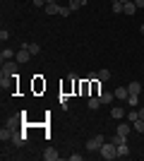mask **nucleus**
Listing matches in <instances>:
<instances>
[{
  "label": "nucleus",
  "mask_w": 144,
  "mask_h": 161,
  "mask_svg": "<svg viewBox=\"0 0 144 161\" xmlns=\"http://www.w3.org/2000/svg\"><path fill=\"white\" fill-rule=\"evenodd\" d=\"M101 156H103L106 161H113V159H118V147L113 144V142H106V144L101 147Z\"/></svg>",
  "instance_id": "1"
},
{
  "label": "nucleus",
  "mask_w": 144,
  "mask_h": 161,
  "mask_svg": "<svg viewBox=\"0 0 144 161\" xmlns=\"http://www.w3.org/2000/svg\"><path fill=\"white\" fill-rule=\"evenodd\" d=\"M103 144H106V137H103V135H96V137H91V140L87 142V149H89V152H101Z\"/></svg>",
  "instance_id": "2"
},
{
  "label": "nucleus",
  "mask_w": 144,
  "mask_h": 161,
  "mask_svg": "<svg viewBox=\"0 0 144 161\" xmlns=\"http://www.w3.org/2000/svg\"><path fill=\"white\" fill-rule=\"evenodd\" d=\"M14 60H17V63H29V60H31V51L27 48V41H24V43H22V48L14 53Z\"/></svg>",
  "instance_id": "3"
},
{
  "label": "nucleus",
  "mask_w": 144,
  "mask_h": 161,
  "mask_svg": "<svg viewBox=\"0 0 144 161\" xmlns=\"http://www.w3.org/2000/svg\"><path fill=\"white\" fill-rule=\"evenodd\" d=\"M125 115H127V113H125V108H123V106H113V108H110V118H115V120H123Z\"/></svg>",
  "instance_id": "4"
},
{
  "label": "nucleus",
  "mask_w": 144,
  "mask_h": 161,
  "mask_svg": "<svg viewBox=\"0 0 144 161\" xmlns=\"http://www.w3.org/2000/svg\"><path fill=\"white\" fill-rule=\"evenodd\" d=\"M43 159H46V161H58V159H60V154H58L53 147H48L46 152H43Z\"/></svg>",
  "instance_id": "5"
},
{
  "label": "nucleus",
  "mask_w": 144,
  "mask_h": 161,
  "mask_svg": "<svg viewBox=\"0 0 144 161\" xmlns=\"http://www.w3.org/2000/svg\"><path fill=\"white\" fill-rule=\"evenodd\" d=\"M127 92H130V96H139L142 84H139V82H130V84H127Z\"/></svg>",
  "instance_id": "6"
},
{
  "label": "nucleus",
  "mask_w": 144,
  "mask_h": 161,
  "mask_svg": "<svg viewBox=\"0 0 144 161\" xmlns=\"http://www.w3.org/2000/svg\"><path fill=\"white\" fill-rule=\"evenodd\" d=\"M99 99H101V103L106 106V103H113L115 94H113V92H101V94H99Z\"/></svg>",
  "instance_id": "7"
},
{
  "label": "nucleus",
  "mask_w": 144,
  "mask_h": 161,
  "mask_svg": "<svg viewBox=\"0 0 144 161\" xmlns=\"http://www.w3.org/2000/svg\"><path fill=\"white\" fill-rule=\"evenodd\" d=\"M113 94H115V99H120V101H127L130 92H127V87H118L115 92H113Z\"/></svg>",
  "instance_id": "8"
},
{
  "label": "nucleus",
  "mask_w": 144,
  "mask_h": 161,
  "mask_svg": "<svg viewBox=\"0 0 144 161\" xmlns=\"http://www.w3.org/2000/svg\"><path fill=\"white\" fill-rule=\"evenodd\" d=\"M130 130H132V123H130V120H127V123L120 120V125H118L115 132H120V135H130Z\"/></svg>",
  "instance_id": "9"
},
{
  "label": "nucleus",
  "mask_w": 144,
  "mask_h": 161,
  "mask_svg": "<svg viewBox=\"0 0 144 161\" xmlns=\"http://www.w3.org/2000/svg\"><path fill=\"white\" fill-rule=\"evenodd\" d=\"M123 12H125V14H135V12H137L135 0H130V3H123Z\"/></svg>",
  "instance_id": "10"
},
{
  "label": "nucleus",
  "mask_w": 144,
  "mask_h": 161,
  "mask_svg": "<svg viewBox=\"0 0 144 161\" xmlns=\"http://www.w3.org/2000/svg\"><path fill=\"white\" fill-rule=\"evenodd\" d=\"M118 156L125 159V156H130V144L125 142V144H118Z\"/></svg>",
  "instance_id": "11"
},
{
  "label": "nucleus",
  "mask_w": 144,
  "mask_h": 161,
  "mask_svg": "<svg viewBox=\"0 0 144 161\" xmlns=\"http://www.w3.org/2000/svg\"><path fill=\"white\" fill-rule=\"evenodd\" d=\"M110 142H113L115 147H118V144H125V142H127V135H120V132H115L113 137H110Z\"/></svg>",
  "instance_id": "12"
},
{
  "label": "nucleus",
  "mask_w": 144,
  "mask_h": 161,
  "mask_svg": "<svg viewBox=\"0 0 144 161\" xmlns=\"http://www.w3.org/2000/svg\"><path fill=\"white\" fill-rule=\"evenodd\" d=\"M46 14H60V5H58V3H48L46 5Z\"/></svg>",
  "instance_id": "13"
},
{
  "label": "nucleus",
  "mask_w": 144,
  "mask_h": 161,
  "mask_svg": "<svg viewBox=\"0 0 144 161\" xmlns=\"http://www.w3.org/2000/svg\"><path fill=\"white\" fill-rule=\"evenodd\" d=\"M12 128H3V130H0V140H3V142H7V140H12Z\"/></svg>",
  "instance_id": "14"
},
{
  "label": "nucleus",
  "mask_w": 144,
  "mask_h": 161,
  "mask_svg": "<svg viewBox=\"0 0 144 161\" xmlns=\"http://www.w3.org/2000/svg\"><path fill=\"white\" fill-rule=\"evenodd\" d=\"M14 144V147H22V144H24V135H19V132H14L12 135V140H10Z\"/></svg>",
  "instance_id": "15"
},
{
  "label": "nucleus",
  "mask_w": 144,
  "mask_h": 161,
  "mask_svg": "<svg viewBox=\"0 0 144 161\" xmlns=\"http://www.w3.org/2000/svg\"><path fill=\"white\" fill-rule=\"evenodd\" d=\"M87 106H89V108H91V111H96V108L101 106V99H99V96H91V99H89V101H87Z\"/></svg>",
  "instance_id": "16"
},
{
  "label": "nucleus",
  "mask_w": 144,
  "mask_h": 161,
  "mask_svg": "<svg viewBox=\"0 0 144 161\" xmlns=\"http://www.w3.org/2000/svg\"><path fill=\"white\" fill-rule=\"evenodd\" d=\"M132 130H137L139 135H144V120H142V118H137V120L132 123Z\"/></svg>",
  "instance_id": "17"
},
{
  "label": "nucleus",
  "mask_w": 144,
  "mask_h": 161,
  "mask_svg": "<svg viewBox=\"0 0 144 161\" xmlns=\"http://www.w3.org/2000/svg\"><path fill=\"white\" fill-rule=\"evenodd\" d=\"M0 58H3V63H7L10 58H14V51H10V48H3V53H0Z\"/></svg>",
  "instance_id": "18"
},
{
  "label": "nucleus",
  "mask_w": 144,
  "mask_h": 161,
  "mask_svg": "<svg viewBox=\"0 0 144 161\" xmlns=\"http://www.w3.org/2000/svg\"><path fill=\"white\" fill-rule=\"evenodd\" d=\"M84 3H87V0H70V10L75 12V10H79V7H82Z\"/></svg>",
  "instance_id": "19"
},
{
  "label": "nucleus",
  "mask_w": 144,
  "mask_h": 161,
  "mask_svg": "<svg viewBox=\"0 0 144 161\" xmlns=\"http://www.w3.org/2000/svg\"><path fill=\"white\" fill-rule=\"evenodd\" d=\"M27 48L31 51V55H39V53H41V46H39V43H27Z\"/></svg>",
  "instance_id": "20"
},
{
  "label": "nucleus",
  "mask_w": 144,
  "mask_h": 161,
  "mask_svg": "<svg viewBox=\"0 0 144 161\" xmlns=\"http://www.w3.org/2000/svg\"><path fill=\"white\" fill-rule=\"evenodd\" d=\"M99 80H101V82H108V80H110V70H106V67H103L101 72H99Z\"/></svg>",
  "instance_id": "21"
},
{
  "label": "nucleus",
  "mask_w": 144,
  "mask_h": 161,
  "mask_svg": "<svg viewBox=\"0 0 144 161\" xmlns=\"http://www.w3.org/2000/svg\"><path fill=\"white\" fill-rule=\"evenodd\" d=\"M70 12H72L70 5H60V17H70Z\"/></svg>",
  "instance_id": "22"
},
{
  "label": "nucleus",
  "mask_w": 144,
  "mask_h": 161,
  "mask_svg": "<svg viewBox=\"0 0 144 161\" xmlns=\"http://www.w3.org/2000/svg\"><path fill=\"white\" fill-rule=\"evenodd\" d=\"M113 12H115V14H120V12H123V3L113 0Z\"/></svg>",
  "instance_id": "23"
},
{
  "label": "nucleus",
  "mask_w": 144,
  "mask_h": 161,
  "mask_svg": "<svg viewBox=\"0 0 144 161\" xmlns=\"http://www.w3.org/2000/svg\"><path fill=\"white\" fill-rule=\"evenodd\" d=\"M125 118H127V120H130V123H135V120H137V118H139V111H132V113H127V115H125Z\"/></svg>",
  "instance_id": "24"
},
{
  "label": "nucleus",
  "mask_w": 144,
  "mask_h": 161,
  "mask_svg": "<svg viewBox=\"0 0 144 161\" xmlns=\"http://www.w3.org/2000/svg\"><path fill=\"white\" fill-rule=\"evenodd\" d=\"M127 103H130V106L135 108V106H137V96H127Z\"/></svg>",
  "instance_id": "25"
},
{
  "label": "nucleus",
  "mask_w": 144,
  "mask_h": 161,
  "mask_svg": "<svg viewBox=\"0 0 144 161\" xmlns=\"http://www.w3.org/2000/svg\"><path fill=\"white\" fill-rule=\"evenodd\" d=\"M0 39L7 41V39H10V31H7V29H3V31H0Z\"/></svg>",
  "instance_id": "26"
},
{
  "label": "nucleus",
  "mask_w": 144,
  "mask_h": 161,
  "mask_svg": "<svg viewBox=\"0 0 144 161\" xmlns=\"http://www.w3.org/2000/svg\"><path fill=\"white\" fill-rule=\"evenodd\" d=\"M34 5L36 7H43V5H48V0H34Z\"/></svg>",
  "instance_id": "27"
},
{
  "label": "nucleus",
  "mask_w": 144,
  "mask_h": 161,
  "mask_svg": "<svg viewBox=\"0 0 144 161\" xmlns=\"http://www.w3.org/2000/svg\"><path fill=\"white\" fill-rule=\"evenodd\" d=\"M70 161H82V154H70Z\"/></svg>",
  "instance_id": "28"
},
{
  "label": "nucleus",
  "mask_w": 144,
  "mask_h": 161,
  "mask_svg": "<svg viewBox=\"0 0 144 161\" xmlns=\"http://www.w3.org/2000/svg\"><path fill=\"white\" fill-rule=\"evenodd\" d=\"M135 5H137L139 10H142V7H144V0H135Z\"/></svg>",
  "instance_id": "29"
},
{
  "label": "nucleus",
  "mask_w": 144,
  "mask_h": 161,
  "mask_svg": "<svg viewBox=\"0 0 144 161\" xmlns=\"http://www.w3.org/2000/svg\"><path fill=\"white\" fill-rule=\"evenodd\" d=\"M139 118H142V120H144V108H139Z\"/></svg>",
  "instance_id": "30"
},
{
  "label": "nucleus",
  "mask_w": 144,
  "mask_h": 161,
  "mask_svg": "<svg viewBox=\"0 0 144 161\" xmlns=\"http://www.w3.org/2000/svg\"><path fill=\"white\" fill-rule=\"evenodd\" d=\"M139 31H142V34H144V24H142V27H139Z\"/></svg>",
  "instance_id": "31"
},
{
  "label": "nucleus",
  "mask_w": 144,
  "mask_h": 161,
  "mask_svg": "<svg viewBox=\"0 0 144 161\" xmlns=\"http://www.w3.org/2000/svg\"><path fill=\"white\" fill-rule=\"evenodd\" d=\"M118 3H130V0H118Z\"/></svg>",
  "instance_id": "32"
},
{
  "label": "nucleus",
  "mask_w": 144,
  "mask_h": 161,
  "mask_svg": "<svg viewBox=\"0 0 144 161\" xmlns=\"http://www.w3.org/2000/svg\"><path fill=\"white\" fill-rule=\"evenodd\" d=\"M48 3H55V0H48Z\"/></svg>",
  "instance_id": "33"
}]
</instances>
